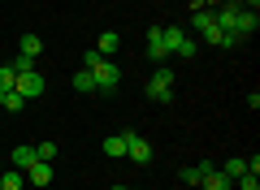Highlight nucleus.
Listing matches in <instances>:
<instances>
[{"instance_id": "f257e3e1", "label": "nucleus", "mask_w": 260, "mask_h": 190, "mask_svg": "<svg viewBox=\"0 0 260 190\" xmlns=\"http://www.w3.org/2000/svg\"><path fill=\"white\" fill-rule=\"evenodd\" d=\"M148 100H156V104H169V100H174V69H169V65H156V69H152V78H148Z\"/></svg>"}, {"instance_id": "f03ea898", "label": "nucleus", "mask_w": 260, "mask_h": 190, "mask_svg": "<svg viewBox=\"0 0 260 190\" xmlns=\"http://www.w3.org/2000/svg\"><path fill=\"white\" fill-rule=\"evenodd\" d=\"M191 26L200 30V39H204V44H217V48H221V35H225V30H217L213 9H195V13H191Z\"/></svg>"}, {"instance_id": "7ed1b4c3", "label": "nucleus", "mask_w": 260, "mask_h": 190, "mask_svg": "<svg viewBox=\"0 0 260 190\" xmlns=\"http://www.w3.org/2000/svg\"><path fill=\"white\" fill-rule=\"evenodd\" d=\"M91 78H95V91H113V87L121 82V69L109 61V56H104L100 65H91Z\"/></svg>"}, {"instance_id": "20e7f679", "label": "nucleus", "mask_w": 260, "mask_h": 190, "mask_svg": "<svg viewBox=\"0 0 260 190\" xmlns=\"http://www.w3.org/2000/svg\"><path fill=\"white\" fill-rule=\"evenodd\" d=\"M121 134H126V160H135V164H148L152 160V147H148L143 134H135V130H121Z\"/></svg>"}, {"instance_id": "39448f33", "label": "nucleus", "mask_w": 260, "mask_h": 190, "mask_svg": "<svg viewBox=\"0 0 260 190\" xmlns=\"http://www.w3.org/2000/svg\"><path fill=\"white\" fill-rule=\"evenodd\" d=\"M239 0H225V5H213V22H217V30H230L234 35V22H239Z\"/></svg>"}, {"instance_id": "423d86ee", "label": "nucleus", "mask_w": 260, "mask_h": 190, "mask_svg": "<svg viewBox=\"0 0 260 190\" xmlns=\"http://www.w3.org/2000/svg\"><path fill=\"white\" fill-rule=\"evenodd\" d=\"M22 95V100H35V95H44V73L30 69V73H18V87H13Z\"/></svg>"}, {"instance_id": "0eeeda50", "label": "nucleus", "mask_w": 260, "mask_h": 190, "mask_svg": "<svg viewBox=\"0 0 260 190\" xmlns=\"http://www.w3.org/2000/svg\"><path fill=\"white\" fill-rule=\"evenodd\" d=\"M200 186H204V190H230L234 181L225 177V173L217 169V164H204V177H200Z\"/></svg>"}, {"instance_id": "6e6552de", "label": "nucleus", "mask_w": 260, "mask_h": 190, "mask_svg": "<svg viewBox=\"0 0 260 190\" xmlns=\"http://www.w3.org/2000/svg\"><path fill=\"white\" fill-rule=\"evenodd\" d=\"M18 56H30V61H39V56H44V39H39L35 30H26V35L18 39Z\"/></svg>"}, {"instance_id": "1a4fd4ad", "label": "nucleus", "mask_w": 260, "mask_h": 190, "mask_svg": "<svg viewBox=\"0 0 260 190\" xmlns=\"http://www.w3.org/2000/svg\"><path fill=\"white\" fill-rule=\"evenodd\" d=\"M26 181H30V186H48V181H52V164H48V160H35V164L26 169Z\"/></svg>"}, {"instance_id": "9d476101", "label": "nucleus", "mask_w": 260, "mask_h": 190, "mask_svg": "<svg viewBox=\"0 0 260 190\" xmlns=\"http://www.w3.org/2000/svg\"><path fill=\"white\" fill-rule=\"evenodd\" d=\"M256 26H260V13H256V9H239V22H234V35L243 39V35H251Z\"/></svg>"}, {"instance_id": "9b49d317", "label": "nucleus", "mask_w": 260, "mask_h": 190, "mask_svg": "<svg viewBox=\"0 0 260 190\" xmlns=\"http://www.w3.org/2000/svg\"><path fill=\"white\" fill-rule=\"evenodd\" d=\"M148 56H152V61H169L165 39H160V26H148Z\"/></svg>"}, {"instance_id": "f8f14e48", "label": "nucleus", "mask_w": 260, "mask_h": 190, "mask_svg": "<svg viewBox=\"0 0 260 190\" xmlns=\"http://www.w3.org/2000/svg\"><path fill=\"white\" fill-rule=\"evenodd\" d=\"M35 160H39V156H35V147H26V143H22V147H13V156H9V164H13V169H22V173H26Z\"/></svg>"}, {"instance_id": "ddd939ff", "label": "nucleus", "mask_w": 260, "mask_h": 190, "mask_svg": "<svg viewBox=\"0 0 260 190\" xmlns=\"http://www.w3.org/2000/svg\"><path fill=\"white\" fill-rule=\"evenodd\" d=\"M22 186H26V173L22 169H13V164L0 169V190H22Z\"/></svg>"}, {"instance_id": "4468645a", "label": "nucleus", "mask_w": 260, "mask_h": 190, "mask_svg": "<svg viewBox=\"0 0 260 190\" xmlns=\"http://www.w3.org/2000/svg\"><path fill=\"white\" fill-rule=\"evenodd\" d=\"M104 156H109V160H126V134H109L104 138Z\"/></svg>"}, {"instance_id": "2eb2a0df", "label": "nucleus", "mask_w": 260, "mask_h": 190, "mask_svg": "<svg viewBox=\"0 0 260 190\" xmlns=\"http://www.w3.org/2000/svg\"><path fill=\"white\" fill-rule=\"evenodd\" d=\"M74 91H78V95H95V78H91V69H83V65H78V73H74Z\"/></svg>"}, {"instance_id": "dca6fc26", "label": "nucleus", "mask_w": 260, "mask_h": 190, "mask_svg": "<svg viewBox=\"0 0 260 190\" xmlns=\"http://www.w3.org/2000/svg\"><path fill=\"white\" fill-rule=\"evenodd\" d=\"M117 44H121V39L113 35V30H104V35H100V44H95V52H100V56H113V52H117Z\"/></svg>"}, {"instance_id": "f3484780", "label": "nucleus", "mask_w": 260, "mask_h": 190, "mask_svg": "<svg viewBox=\"0 0 260 190\" xmlns=\"http://www.w3.org/2000/svg\"><path fill=\"white\" fill-rule=\"evenodd\" d=\"M221 173H225L230 181H234V177H243V173H247V160H239V156H234V160H225V164H221Z\"/></svg>"}, {"instance_id": "a211bd4d", "label": "nucleus", "mask_w": 260, "mask_h": 190, "mask_svg": "<svg viewBox=\"0 0 260 190\" xmlns=\"http://www.w3.org/2000/svg\"><path fill=\"white\" fill-rule=\"evenodd\" d=\"M18 87V69L13 65H0V91H13Z\"/></svg>"}, {"instance_id": "6ab92c4d", "label": "nucleus", "mask_w": 260, "mask_h": 190, "mask_svg": "<svg viewBox=\"0 0 260 190\" xmlns=\"http://www.w3.org/2000/svg\"><path fill=\"white\" fill-rule=\"evenodd\" d=\"M200 177H204V164H186V169H182V181H186V186H200Z\"/></svg>"}, {"instance_id": "aec40b11", "label": "nucleus", "mask_w": 260, "mask_h": 190, "mask_svg": "<svg viewBox=\"0 0 260 190\" xmlns=\"http://www.w3.org/2000/svg\"><path fill=\"white\" fill-rule=\"evenodd\" d=\"M35 156H39V160H56V143H48V138L35 143Z\"/></svg>"}, {"instance_id": "412c9836", "label": "nucleus", "mask_w": 260, "mask_h": 190, "mask_svg": "<svg viewBox=\"0 0 260 190\" xmlns=\"http://www.w3.org/2000/svg\"><path fill=\"white\" fill-rule=\"evenodd\" d=\"M234 181H239L243 190H260V181H256V173H243V177H234Z\"/></svg>"}, {"instance_id": "4be33fe9", "label": "nucleus", "mask_w": 260, "mask_h": 190, "mask_svg": "<svg viewBox=\"0 0 260 190\" xmlns=\"http://www.w3.org/2000/svg\"><path fill=\"white\" fill-rule=\"evenodd\" d=\"M13 69H18V73H30V69H35V61H30V56H18V61H13Z\"/></svg>"}, {"instance_id": "5701e85b", "label": "nucleus", "mask_w": 260, "mask_h": 190, "mask_svg": "<svg viewBox=\"0 0 260 190\" xmlns=\"http://www.w3.org/2000/svg\"><path fill=\"white\" fill-rule=\"evenodd\" d=\"M100 61H104V56L95 52V48H91V52H83V69H91V65H100Z\"/></svg>"}, {"instance_id": "b1692460", "label": "nucleus", "mask_w": 260, "mask_h": 190, "mask_svg": "<svg viewBox=\"0 0 260 190\" xmlns=\"http://www.w3.org/2000/svg\"><path fill=\"white\" fill-rule=\"evenodd\" d=\"M256 5H260V0H247V9H256Z\"/></svg>"}, {"instance_id": "393cba45", "label": "nucleus", "mask_w": 260, "mask_h": 190, "mask_svg": "<svg viewBox=\"0 0 260 190\" xmlns=\"http://www.w3.org/2000/svg\"><path fill=\"white\" fill-rule=\"evenodd\" d=\"M109 190H130V186H109Z\"/></svg>"}]
</instances>
